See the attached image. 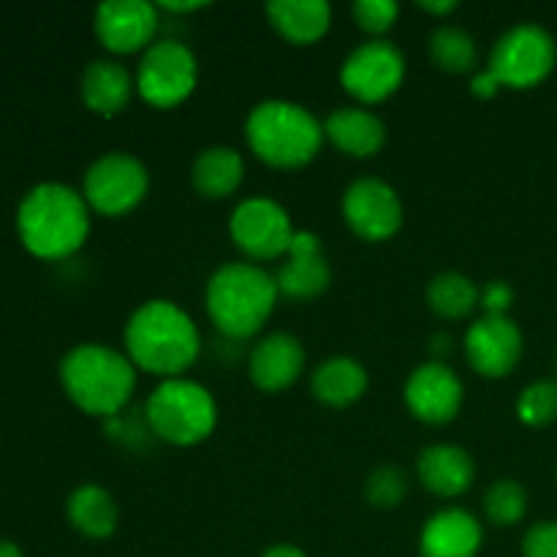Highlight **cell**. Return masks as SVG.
<instances>
[{
  "instance_id": "cell-1",
  "label": "cell",
  "mask_w": 557,
  "mask_h": 557,
  "mask_svg": "<svg viewBox=\"0 0 557 557\" xmlns=\"http://www.w3.org/2000/svg\"><path fill=\"white\" fill-rule=\"evenodd\" d=\"M123 351L141 373L183 379L201 354L199 326L172 299H147L125 321Z\"/></svg>"
},
{
  "instance_id": "cell-2",
  "label": "cell",
  "mask_w": 557,
  "mask_h": 557,
  "mask_svg": "<svg viewBox=\"0 0 557 557\" xmlns=\"http://www.w3.org/2000/svg\"><path fill=\"white\" fill-rule=\"evenodd\" d=\"M90 212L82 190L65 183H38L16 207V232L36 259H69L87 243Z\"/></svg>"
},
{
  "instance_id": "cell-3",
  "label": "cell",
  "mask_w": 557,
  "mask_h": 557,
  "mask_svg": "<svg viewBox=\"0 0 557 557\" xmlns=\"http://www.w3.org/2000/svg\"><path fill=\"white\" fill-rule=\"evenodd\" d=\"M275 275L253 261H228L218 267L205 288V308L215 330L228 341L259 335L275 310Z\"/></svg>"
},
{
  "instance_id": "cell-4",
  "label": "cell",
  "mask_w": 557,
  "mask_h": 557,
  "mask_svg": "<svg viewBox=\"0 0 557 557\" xmlns=\"http://www.w3.org/2000/svg\"><path fill=\"white\" fill-rule=\"evenodd\" d=\"M134 362L120 348L79 343L60 362V384L79 411L114 419L128 406L136 389Z\"/></svg>"
},
{
  "instance_id": "cell-5",
  "label": "cell",
  "mask_w": 557,
  "mask_h": 557,
  "mask_svg": "<svg viewBox=\"0 0 557 557\" xmlns=\"http://www.w3.org/2000/svg\"><path fill=\"white\" fill-rule=\"evenodd\" d=\"M245 141L261 163L292 172L315 161L324 145V123L302 103L267 98L245 117Z\"/></svg>"
},
{
  "instance_id": "cell-6",
  "label": "cell",
  "mask_w": 557,
  "mask_h": 557,
  "mask_svg": "<svg viewBox=\"0 0 557 557\" xmlns=\"http://www.w3.org/2000/svg\"><path fill=\"white\" fill-rule=\"evenodd\" d=\"M147 430L172 446H196L215 433L218 403L194 379H166L152 389L145 406Z\"/></svg>"
},
{
  "instance_id": "cell-7",
  "label": "cell",
  "mask_w": 557,
  "mask_h": 557,
  "mask_svg": "<svg viewBox=\"0 0 557 557\" xmlns=\"http://www.w3.org/2000/svg\"><path fill=\"white\" fill-rule=\"evenodd\" d=\"M555 63L557 44L553 33L536 22H522L495 41L487 69L498 76L500 87L531 90L553 74Z\"/></svg>"
},
{
  "instance_id": "cell-8",
  "label": "cell",
  "mask_w": 557,
  "mask_h": 557,
  "mask_svg": "<svg viewBox=\"0 0 557 557\" xmlns=\"http://www.w3.org/2000/svg\"><path fill=\"white\" fill-rule=\"evenodd\" d=\"M134 82L141 101L156 109H174L194 96L199 85V60L185 44L163 38L141 52Z\"/></svg>"
},
{
  "instance_id": "cell-9",
  "label": "cell",
  "mask_w": 557,
  "mask_h": 557,
  "mask_svg": "<svg viewBox=\"0 0 557 557\" xmlns=\"http://www.w3.org/2000/svg\"><path fill=\"white\" fill-rule=\"evenodd\" d=\"M150 190V172L131 152H107L87 166L82 196L98 215L120 218L134 212Z\"/></svg>"
},
{
  "instance_id": "cell-10",
  "label": "cell",
  "mask_w": 557,
  "mask_h": 557,
  "mask_svg": "<svg viewBox=\"0 0 557 557\" xmlns=\"http://www.w3.org/2000/svg\"><path fill=\"white\" fill-rule=\"evenodd\" d=\"M297 234L286 207L270 196H250L232 210L228 237L250 261H275L288 256Z\"/></svg>"
},
{
  "instance_id": "cell-11",
  "label": "cell",
  "mask_w": 557,
  "mask_h": 557,
  "mask_svg": "<svg viewBox=\"0 0 557 557\" xmlns=\"http://www.w3.org/2000/svg\"><path fill=\"white\" fill-rule=\"evenodd\" d=\"M403 79H406V58L386 38L359 44L341 65L343 90L357 98L362 107H373L395 96Z\"/></svg>"
},
{
  "instance_id": "cell-12",
  "label": "cell",
  "mask_w": 557,
  "mask_h": 557,
  "mask_svg": "<svg viewBox=\"0 0 557 557\" xmlns=\"http://www.w3.org/2000/svg\"><path fill=\"white\" fill-rule=\"evenodd\" d=\"M343 221L364 243H386L395 237L406 221L400 194L379 177L354 180L343 190Z\"/></svg>"
},
{
  "instance_id": "cell-13",
  "label": "cell",
  "mask_w": 557,
  "mask_h": 557,
  "mask_svg": "<svg viewBox=\"0 0 557 557\" xmlns=\"http://www.w3.org/2000/svg\"><path fill=\"white\" fill-rule=\"evenodd\" d=\"M403 397H406V408L413 419L441 428L460 417L466 389H462L460 375L449 364L433 359V362L419 364L408 375Z\"/></svg>"
},
{
  "instance_id": "cell-14",
  "label": "cell",
  "mask_w": 557,
  "mask_h": 557,
  "mask_svg": "<svg viewBox=\"0 0 557 557\" xmlns=\"http://www.w3.org/2000/svg\"><path fill=\"white\" fill-rule=\"evenodd\" d=\"M158 14V5L147 0H107L96 9L92 27L107 52L136 54L156 44Z\"/></svg>"
},
{
  "instance_id": "cell-15",
  "label": "cell",
  "mask_w": 557,
  "mask_h": 557,
  "mask_svg": "<svg viewBox=\"0 0 557 557\" xmlns=\"http://www.w3.org/2000/svg\"><path fill=\"white\" fill-rule=\"evenodd\" d=\"M466 359L484 379H506L522 359V332L509 315L473 321L466 332Z\"/></svg>"
},
{
  "instance_id": "cell-16",
  "label": "cell",
  "mask_w": 557,
  "mask_h": 557,
  "mask_svg": "<svg viewBox=\"0 0 557 557\" xmlns=\"http://www.w3.org/2000/svg\"><path fill=\"white\" fill-rule=\"evenodd\" d=\"M305 370V346L288 332L261 337L248 354V375L256 389L281 395L292 389Z\"/></svg>"
},
{
  "instance_id": "cell-17",
  "label": "cell",
  "mask_w": 557,
  "mask_h": 557,
  "mask_svg": "<svg viewBox=\"0 0 557 557\" xmlns=\"http://www.w3.org/2000/svg\"><path fill=\"white\" fill-rule=\"evenodd\" d=\"M484 528L460 506L435 511L419 533V557H476L482 553Z\"/></svg>"
},
{
  "instance_id": "cell-18",
  "label": "cell",
  "mask_w": 557,
  "mask_h": 557,
  "mask_svg": "<svg viewBox=\"0 0 557 557\" xmlns=\"http://www.w3.org/2000/svg\"><path fill=\"white\" fill-rule=\"evenodd\" d=\"M417 476L438 498H460L476 479V462L462 446L433 444L417 460Z\"/></svg>"
},
{
  "instance_id": "cell-19",
  "label": "cell",
  "mask_w": 557,
  "mask_h": 557,
  "mask_svg": "<svg viewBox=\"0 0 557 557\" xmlns=\"http://www.w3.org/2000/svg\"><path fill=\"white\" fill-rule=\"evenodd\" d=\"M79 92L85 107L98 117H117L128 109L136 92L134 74L117 60H92L85 65L79 82Z\"/></svg>"
},
{
  "instance_id": "cell-20",
  "label": "cell",
  "mask_w": 557,
  "mask_h": 557,
  "mask_svg": "<svg viewBox=\"0 0 557 557\" xmlns=\"http://www.w3.org/2000/svg\"><path fill=\"white\" fill-rule=\"evenodd\" d=\"M324 136L351 158H373L386 145L384 120L368 107H341L326 117Z\"/></svg>"
},
{
  "instance_id": "cell-21",
  "label": "cell",
  "mask_w": 557,
  "mask_h": 557,
  "mask_svg": "<svg viewBox=\"0 0 557 557\" xmlns=\"http://www.w3.org/2000/svg\"><path fill=\"white\" fill-rule=\"evenodd\" d=\"M267 16L270 25L297 47L315 44L332 27V5L324 0H272L267 3Z\"/></svg>"
},
{
  "instance_id": "cell-22",
  "label": "cell",
  "mask_w": 557,
  "mask_h": 557,
  "mask_svg": "<svg viewBox=\"0 0 557 557\" xmlns=\"http://www.w3.org/2000/svg\"><path fill=\"white\" fill-rule=\"evenodd\" d=\"M368 370L351 357H332L313 370L310 392L326 408H348L368 392Z\"/></svg>"
},
{
  "instance_id": "cell-23",
  "label": "cell",
  "mask_w": 557,
  "mask_h": 557,
  "mask_svg": "<svg viewBox=\"0 0 557 557\" xmlns=\"http://www.w3.org/2000/svg\"><path fill=\"white\" fill-rule=\"evenodd\" d=\"M245 180V161L234 147L212 145L196 156L190 183L205 199H226Z\"/></svg>"
},
{
  "instance_id": "cell-24",
  "label": "cell",
  "mask_w": 557,
  "mask_h": 557,
  "mask_svg": "<svg viewBox=\"0 0 557 557\" xmlns=\"http://www.w3.org/2000/svg\"><path fill=\"white\" fill-rule=\"evenodd\" d=\"M65 515L69 522L82 533L85 539H101L114 536L120 522L117 504H114L112 493L98 484H82L65 500Z\"/></svg>"
},
{
  "instance_id": "cell-25",
  "label": "cell",
  "mask_w": 557,
  "mask_h": 557,
  "mask_svg": "<svg viewBox=\"0 0 557 557\" xmlns=\"http://www.w3.org/2000/svg\"><path fill=\"white\" fill-rule=\"evenodd\" d=\"M277 292L288 299H315L330 288L332 267L324 253L286 256L281 270L275 272Z\"/></svg>"
},
{
  "instance_id": "cell-26",
  "label": "cell",
  "mask_w": 557,
  "mask_h": 557,
  "mask_svg": "<svg viewBox=\"0 0 557 557\" xmlns=\"http://www.w3.org/2000/svg\"><path fill=\"white\" fill-rule=\"evenodd\" d=\"M482 288L462 272H441L428 283V308L446 321H460L479 308Z\"/></svg>"
},
{
  "instance_id": "cell-27",
  "label": "cell",
  "mask_w": 557,
  "mask_h": 557,
  "mask_svg": "<svg viewBox=\"0 0 557 557\" xmlns=\"http://www.w3.org/2000/svg\"><path fill=\"white\" fill-rule=\"evenodd\" d=\"M433 63L446 74H471L476 69V41L460 25H438L428 38Z\"/></svg>"
},
{
  "instance_id": "cell-28",
  "label": "cell",
  "mask_w": 557,
  "mask_h": 557,
  "mask_svg": "<svg viewBox=\"0 0 557 557\" xmlns=\"http://www.w3.org/2000/svg\"><path fill=\"white\" fill-rule=\"evenodd\" d=\"M484 515L493 525L511 528L525 520L528 515V493L515 479H500L484 495Z\"/></svg>"
},
{
  "instance_id": "cell-29",
  "label": "cell",
  "mask_w": 557,
  "mask_h": 557,
  "mask_svg": "<svg viewBox=\"0 0 557 557\" xmlns=\"http://www.w3.org/2000/svg\"><path fill=\"white\" fill-rule=\"evenodd\" d=\"M408 495V473L397 466H381L364 479V498L375 509H397Z\"/></svg>"
},
{
  "instance_id": "cell-30",
  "label": "cell",
  "mask_w": 557,
  "mask_h": 557,
  "mask_svg": "<svg viewBox=\"0 0 557 557\" xmlns=\"http://www.w3.org/2000/svg\"><path fill=\"white\" fill-rule=\"evenodd\" d=\"M517 417L528 428H547L557 422V381H536L525 386L517 400Z\"/></svg>"
},
{
  "instance_id": "cell-31",
  "label": "cell",
  "mask_w": 557,
  "mask_h": 557,
  "mask_svg": "<svg viewBox=\"0 0 557 557\" xmlns=\"http://www.w3.org/2000/svg\"><path fill=\"white\" fill-rule=\"evenodd\" d=\"M351 16L359 30L373 38H381L397 25L400 5L395 0H357L351 9Z\"/></svg>"
},
{
  "instance_id": "cell-32",
  "label": "cell",
  "mask_w": 557,
  "mask_h": 557,
  "mask_svg": "<svg viewBox=\"0 0 557 557\" xmlns=\"http://www.w3.org/2000/svg\"><path fill=\"white\" fill-rule=\"evenodd\" d=\"M522 557H557V522H536L522 539Z\"/></svg>"
},
{
  "instance_id": "cell-33",
  "label": "cell",
  "mask_w": 557,
  "mask_h": 557,
  "mask_svg": "<svg viewBox=\"0 0 557 557\" xmlns=\"http://www.w3.org/2000/svg\"><path fill=\"white\" fill-rule=\"evenodd\" d=\"M479 305L484 308V313L490 315H509V308L515 305V288L506 281H490L482 288V299Z\"/></svg>"
},
{
  "instance_id": "cell-34",
  "label": "cell",
  "mask_w": 557,
  "mask_h": 557,
  "mask_svg": "<svg viewBox=\"0 0 557 557\" xmlns=\"http://www.w3.org/2000/svg\"><path fill=\"white\" fill-rule=\"evenodd\" d=\"M498 90H500V82H498V76H495L490 69L476 71V76L471 79V96L482 98V101H487V98H495V96H498Z\"/></svg>"
},
{
  "instance_id": "cell-35",
  "label": "cell",
  "mask_w": 557,
  "mask_h": 557,
  "mask_svg": "<svg viewBox=\"0 0 557 557\" xmlns=\"http://www.w3.org/2000/svg\"><path fill=\"white\" fill-rule=\"evenodd\" d=\"M201 9H207V3H194V0H188V3H174V0L158 3V11H166V14H196Z\"/></svg>"
},
{
  "instance_id": "cell-36",
  "label": "cell",
  "mask_w": 557,
  "mask_h": 557,
  "mask_svg": "<svg viewBox=\"0 0 557 557\" xmlns=\"http://www.w3.org/2000/svg\"><path fill=\"white\" fill-rule=\"evenodd\" d=\"M419 9L422 11H428V14H433V16H444V14H451V11H457V0H444V3H428V0H424V3H419Z\"/></svg>"
},
{
  "instance_id": "cell-37",
  "label": "cell",
  "mask_w": 557,
  "mask_h": 557,
  "mask_svg": "<svg viewBox=\"0 0 557 557\" xmlns=\"http://www.w3.org/2000/svg\"><path fill=\"white\" fill-rule=\"evenodd\" d=\"M261 557H308V555H305L299 547H294V544H272V547Z\"/></svg>"
},
{
  "instance_id": "cell-38",
  "label": "cell",
  "mask_w": 557,
  "mask_h": 557,
  "mask_svg": "<svg viewBox=\"0 0 557 557\" xmlns=\"http://www.w3.org/2000/svg\"><path fill=\"white\" fill-rule=\"evenodd\" d=\"M0 557H25L22 555L20 544L11 542V539H0Z\"/></svg>"
}]
</instances>
